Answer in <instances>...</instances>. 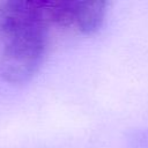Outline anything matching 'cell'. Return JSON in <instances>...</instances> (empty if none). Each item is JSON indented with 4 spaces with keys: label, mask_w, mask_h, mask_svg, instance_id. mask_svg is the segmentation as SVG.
<instances>
[{
    "label": "cell",
    "mask_w": 148,
    "mask_h": 148,
    "mask_svg": "<svg viewBox=\"0 0 148 148\" xmlns=\"http://www.w3.org/2000/svg\"><path fill=\"white\" fill-rule=\"evenodd\" d=\"M49 27L40 1H0V75L10 83H23L40 67L47 45Z\"/></svg>",
    "instance_id": "6da1fadb"
},
{
    "label": "cell",
    "mask_w": 148,
    "mask_h": 148,
    "mask_svg": "<svg viewBox=\"0 0 148 148\" xmlns=\"http://www.w3.org/2000/svg\"><path fill=\"white\" fill-rule=\"evenodd\" d=\"M49 28H62L80 34H94L104 22L106 1H40Z\"/></svg>",
    "instance_id": "7a4b0ae2"
}]
</instances>
